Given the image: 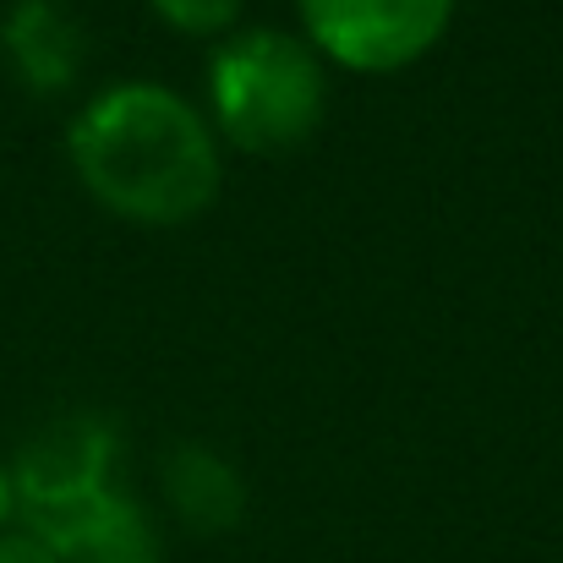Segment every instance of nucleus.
<instances>
[{"label":"nucleus","instance_id":"nucleus-1","mask_svg":"<svg viewBox=\"0 0 563 563\" xmlns=\"http://www.w3.org/2000/svg\"><path fill=\"white\" fill-rule=\"evenodd\" d=\"M71 165L104 208L143 224H181L219 191L208 121L159 82L104 88L71 121Z\"/></svg>","mask_w":563,"mask_h":563},{"label":"nucleus","instance_id":"nucleus-2","mask_svg":"<svg viewBox=\"0 0 563 563\" xmlns=\"http://www.w3.org/2000/svg\"><path fill=\"white\" fill-rule=\"evenodd\" d=\"M11 504L60 563H154L148 520L115 487V432L99 416L38 427L11 465Z\"/></svg>","mask_w":563,"mask_h":563},{"label":"nucleus","instance_id":"nucleus-3","mask_svg":"<svg viewBox=\"0 0 563 563\" xmlns=\"http://www.w3.org/2000/svg\"><path fill=\"white\" fill-rule=\"evenodd\" d=\"M323 66L307 38H290L279 27L235 33L208 60V104L219 132L235 148L252 154H285L301 148L323 121Z\"/></svg>","mask_w":563,"mask_h":563},{"label":"nucleus","instance_id":"nucleus-4","mask_svg":"<svg viewBox=\"0 0 563 563\" xmlns=\"http://www.w3.org/2000/svg\"><path fill=\"white\" fill-rule=\"evenodd\" d=\"M307 22V44L351 71H399L421 60L449 16L454 0H296Z\"/></svg>","mask_w":563,"mask_h":563},{"label":"nucleus","instance_id":"nucleus-5","mask_svg":"<svg viewBox=\"0 0 563 563\" xmlns=\"http://www.w3.org/2000/svg\"><path fill=\"white\" fill-rule=\"evenodd\" d=\"M0 44L11 71L33 88V93H55L82 71V22L71 16L66 0H11L5 22H0Z\"/></svg>","mask_w":563,"mask_h":563},{"label":"nucleus","instance_id":"nucleus-6","mask_svg":"<svg viewBox=\"0 0 563 563\" xmlns=\"http://www.w3.org/2000/svg\"><path fill=\"white\" fill-rule=\"evenodd\" d=\"M165 493H170V509L181 515V526L202 531V537H219L246 515V487H241L235 465L208 443H176L170 449Z\"/></svg>","mask_w":563,"mask_h":563},{"label":"nucleus","instance_id":"nucleus-7","mask_svg":"<svg viewBox=\"0 0 563 563\" xmlns=\"http://www.w3.org/2000/svg\"><path fill=\"white\" fill-rule=\"evenodd\" d=\"M154 11L165 22H176L181 33H219L235 22L241 0H154Z\"/></svg>","mask_w":563,"mask_h":563},{"label":"nucleus","instance_id":"nucleus-8","mask_svg":"<svg viewBox=\"0 0 563 563\" xmlns=\"http://www.w3.org/2000/svg\"><path fill=\"white\" fill-rule=\"evenodd\" d=\"M0 563H60L44 542H33L27 531H16V537H0Z\"/></svg>","mask_w":563,"mask_h":563},{"label":"nucleus","instance_id":"nucleus-9","mask_svg":"<svg viewBox=\"0 0 563 563\" xmlns=\"http://www.w3.org/2000/svg\"><path fill=\"white\" fill-rule=\"evenodd\" d=\"M11 515H16V504H11V471L0 465V526H5Z\"/></svg>","mask_w":563,"mask_h":563}]
</instances>
